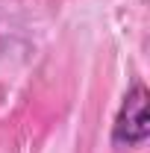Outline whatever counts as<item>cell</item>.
Here are the masks:
<instances>
[{"mask_svg":"<svg viewBox=\"0 0 150 153\" xmlns=\"http://www.w3.org/2000/svg\"><path fill=\"white\" fill-rule=\"evenodd\" d=\"M147 85L144 82H132L130 91L121 100V109L115 115L112 124V141L115 144H127V147H138L147 138Z\"/></svg>","mask_w":150,"mask_h":153,"instance_id":"6da1fadb","label":"cell"}]
</instances>
